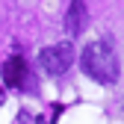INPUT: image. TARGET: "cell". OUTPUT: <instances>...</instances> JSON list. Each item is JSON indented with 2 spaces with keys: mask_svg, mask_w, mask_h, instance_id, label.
I'll return each mask as SVG.
<instances>
[{
  "mask_svg": "<svg viewBox=\"0 0 124 124\" xmlns=\"http://www.w3.org/2000/svg\"><path fill=\"white\" fill-rule=\"evenodd\" d=\"M83 27H86V3L83 0H71V6L65 12V33L74 39L83 33Z\"/></svg>",
  "mask_w": 124,
  "mask_h": 124,
  "instance_id": "3",
  "label": "cell"
},
{
  "mask_svg": "<svg viewBox=\"0 0 124 124\" xmlns=\"http://www.w3.org/2000/svg\"><path fill=\"white\" fill-rule=\"evenodd\" d=\"M80 65H83V71L95 83L109 86V83L118 80V56H115V50L106 41H92V44H86V47H83V56H80Z\"/></svg>",
  "mask_w": 124,
  "mask_h": 124,
  "instance_id": "1",
  "label": "cell"
},
{
  "mask_svg": "<svg viewBox=\"0 0 124 124\" xmlns=\"http://www.w3.org/2000/svg\"><path fill=\"white\" fill-rule=\"evenodd\" d=\"M27 77V62L21 56H9L3 62V83L6 86H21Z\"/></svg>",
  "mask_w": 124,
  "mask_h": 124,
  "instance_id": "4",
  "label": "cell"
},
{
  "mask_svg": "<svg viewBox=\"0 0 124 124\" xmlns=\"http://www.w3.org/2000/svg\"><path fill=\"white\" fill-rule=\"evenodd\" d=\"M39 62H41V68L47 71V74H65L68 65L74 62V47H71V41H59L53 44V47H44L39 53Z\"/></svg>",
  "mask_w": 124,
  "mask_h": 124,
  "instance_id": "2",
  "label": "cell"
}]
</instances>
